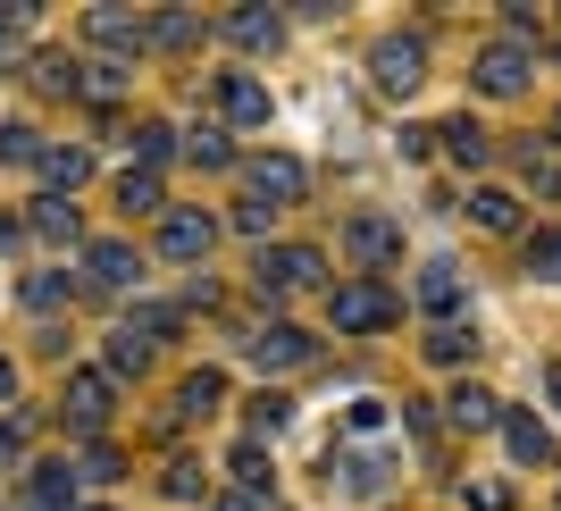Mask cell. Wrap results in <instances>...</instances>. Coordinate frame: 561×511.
<instances>
[{
	"instance_id": "cell-1",
	"label": "cell",
	"mask_w": 561,
	"mask_h": 511,
	"mask_svg": "<svg viewBox=\"0 0 561 511\" xmlns=\"http://www.w3.org/2000/svg\"><path fill=\"white\" fill-rule=\"evenodd\" d=\"M319 277H328V260L302 252V243H277V252L252 260V294L260 303H285V294H302V285H319Z\"/></svg>"
},
{
	"instance_id": "cell-2",
	"label": "cell",
	"mask_w": 561,
	"mask_h": 511,
	"mask_svg": "<svg viewBox=\"0 0 561 511\" xmlns=\"http://www.w3.org/2000/svg\"><path fill=\"white\" fill-rule=\"evenodd\" d=\"M369 76H377V93H420V84H427V43H420V34H386V43H377L369 50Z\"/></svg>"
},
{
	"instance_id": "cell-3",
	"label": "cell",
	"mask_w": 561,
	"mask_h": 511,
	"mask_svg": "<svg viewBox=\"0 0 561 511\" xmlns=\"http://www.w3.org/2000/svg\"><path fill=\"white\" fill-rule=\"evenodd\" d=\"M328 319L344 327V336H369V327L394 319V294H386L377 277H344V285L328 294Z\"/></svg>"
},
{
	"instance_id": "cell-4",
	"label": "cell",
	"mask_w": 561,
	"mask_h": 511,
	"mask_svg": "<svg viewBox=\"0 0 561 511\" xmlns=\"http://www.w3.org/2000/svg\"><path fill=\"white\" fill-rule=\"evenodd\" d=\"M519 84H528V43H512V34H503V43H486V50H478V93L512 101Z\"/></svg>"
},
{
	"instance_id": "cell-5",
	"label": "cell",
	"mask_w": 561,
	"mask_h": 511,
	"mask_svg": "<svg viewBox=\"0 0 561 511\" xmlns=\"http://www.w3.org/2000/svg\"><path fill=\"white\" fill-rule=\"evenodd\" d=\"M243 177H252V202H260V209H285V202H302V185H310V177H302V160H285V151L252 160Z\"/></svg>"
},
{
	"instance_id": "cell-6",
	"label": "cell",
	"mask_w": 561,
	"mask_h": 511,
	"mask_svg": "<svg viewBox=\"0 0 561 511\" xmlns=\"http://www.w3.org/2000/svg\"><path fill=\"white\" fill-rule=\"evenodd\" d=\"M210 243H218V227L202 218V209H168L160 218V252L168 260H210Z\"/></svg>"
},
{
	"instance_id": "cell-7",
	"label": "cell",
	"mask_w": 561,
	"mask_h": 511,
	"mask_svg": "<svg viewBox=\"0 0 561 511\" xmlns=\"http://www.w3.org/2000/svg\"><path fill=\"white\" fill-rule=\"evenodd\" d=\"M68 419L84 428V436H93V428H110V377H101V370H76V377H68Z\"/></svg>"
},
{
	"instance_id": "cell-8",
	"label": "cell",
	"mask_w": 561,
	"mask_h": 511,
	"mask_svg": "<svg viewBox=\"0 0 561 511\" xmlns=\"http://www.w3.org/2000/svg\"><path fill=\"white\" fill-rule=\"evenodd\" d=\"M218 110H227L234 126H268V84H260V76H218Z\"/></svg>"
},
{
	"instance_id": "cell-9",
	"label": "cell",
	"mask_w": 561,
	"mask_h": 511,
	"mask_svg": "<svg viewBox=\"0 0 561 511\" xmlns=\"http://www.w3.org/2000/svg\"><path fill=\"white\" fill-rule=\"evenodd\" d=\"M344 243H352V260H394V252H402L394 218H377V209H360V218H344Z\"/></svg>"
},
{
	"instance_id": "cell-10",
	"label": "cell",
	"mask_w": 561,
	"mask_h": 511,
	"mask_svg": "<svg viewBox=\"0 0 561 511\" xmlns=\"http://www.w3.org/2000/svg\"><path fill=\"white\" fill-rule=\"evenodd\" d=\"M252 361H260V370H294V361H310V336H302V327H260V336H252Z\"/></svg>"
},
{
	"instance_id": "cell-11",
	"label": "cell",
	"mask_w": 561,
	"mask_h": 511,
	"mask_svg": "<svg viewBox=\"0 0 561 511\" xmlns=\"http://www.w3.org/2000/svg\"><path fill=\"white\" fill-rule=\"evenodd\" d=\"M84 277H93V285H135L142 277L135 243H84Z\"/></svg>"
},
{
	"instance_id": "cell-12",
	"label": "cell",
	"mask_w": 561,
	"mask_h": 511,
	"mask_svg": "<svg viewBox=\"0 0 561 511\" xmlns=\"http://www.w3.org/2000/svg\"><path fill=\"white\" fill-rule=\"evenodd\" d=\"M461 269H453V260H427L420 269V310H436V319H453V310H461Z\"/></svg>"
},
{
	"instance_id": "cell-13",
	"label": "cell",
	"mask_w": 561,
	"mask_h": 511,
	"mask_svg": "<svg viewBox=\"0 0 561 511\" xmlns=\"http://www.w3.org/2000/svg\"><path fill=\"white\" fill-rule=\"evenodd\" d=\"M277 34H285L277 9H234V18H227V43L234 50H277Z\"/></svg>"
},
{
	"instance_id": "cell-14",
	"label": "cell",
	"mask_w": 561,
	"mask_h": 511,
	"mask_svg": "<svg viewBox=\"0 0 561 511\" xmlns=\"http://www.w3.org/2000/svg\"><path fill=\"white\" fill-rule=\"evenodd\" d=\"M93 43L101 50H142V43H151V25L126 18V9H93Z\"/></svg>"
},
{
	"instance_id": "cell-15",
	"label": "cell",
	"mask_w": 561,
	"mask_h": 511,
	"mask_svg": "<svg viewBox=\"0 0 561 511\" xmlns=\"http://www.w3.org/2000/svg\"><path fill=\"white\" fill-rule=\"evenodd\" d=\"M68 495H76V469H68V462H43V469H34L25 511H68Z\"/></svg>"
},
{
	"instance_id": "cell-16",
	"label": "cell",
	"mask_w": 561,
	"mask_h": 511,
	"mask_svg": "<svg viewBox=\"0 0 561 511\" xmlns=\"http://www.w3.org/2000/svg\"><path fill=\"white\" fill-rule=\"evenodd\" d=\"M445 411H453V428H494V419H503V402H494L486 386H453Z\"/></svg>"
},
{
	"instance_id": "cell-17",
	"label": "cell",
	"mask_w": 561,
	"mask_h": 511,
	"mask_svg": "<svg viewBox=\"0 0 561 511\" xmlns=\"http://www.w3.org/2000/svg\"><path fill=\"white\" fill-rule=\"evenodd\" d=\"M34 168H43V177H50V185H59V193H76V185H84V177H93V160H84V151H68V143H50V151H43V160H34Z\"/></svg>"
},
{
	"instance_id": "cell-18",
	"label": "cell",
	"mask_w": 561,
	"mask_h": 511,
	"mask_svg": "<svg viewBox=\"0 0 561 511\" xmlns=\"http://www.w3.org/2000/svg\"><path fill=\"white\" fill-rule=\"evenodd\" d=\"M445 151H453V160H461V168H486V126H478V117H453V126H445Z\"/></svg>"
},
{
	"instance_id": "cell-19",
	"label": "cell",
	"mask_w": 561,
	"mask_h": 511,
	"mask_svg": "<svg viewBox=\"0 0 561 511\" xmlns=\"http://www.w3.org/2000/svg\"><path fill=\"white\" fill-rule=\"evenodd\" d=\"M503 436H512V462H528V469L553 462V436H545L537 419H503Z\"/></svg>"
},
{
	"instance_id": "cell-20",
	"label": "cell",
	"mask_w": 561,
	"mask_h": 511,
	"mask_svg": "<svg viewBox=\"0 0 561 511\" xmlns=\"http://www.w3.org/2000/svg\"><path fill=\"white\" fill-rule=\"evenodd\" d=\"M117 209H168L160 202V168H126V177H117Z\"/></svg>"
},
{
	"instance_id": "cell-21",
	"label": "cell",
	"mask_w": 561,
	"mask_h": 511,
	"mask_svg": "<svg viewBox=\"0 0 561 511\" xmlns=\"http://www.w3.org/2000/svg\"><path fill=\"white\" fill-rule=\"evenodd\" d=\"M469 218H478V227H486V235H503V227H512V218H519V202H512V193H469Z\"/></svg>"
},
{
	"instance_id": "cell-22",
	"label": "cell",
	"mask_w": 561,
	"mask_h": 511,
	"mask_svg": "<svg viewBox=\"0 0 561 511\" xmlns=\"http://www.w3.org/2000/svg\"><path fill=\"white\" fill-rule=\"evenodd\" d=\"M34 235H50V243L68 235V243H76V209H68V193H43V202H34Z\"/></svg>"
},
{
	"instance_id": "cell-23",
	"label": "cell",
	"mask_w": 561,
	"mask_h": 511,
	"mask_svg": "<svg viewBox=\"0 0 561 511\" xmlns=\"http://www.w3.org/2000/svg\"><path fill=\"white\" fill-rule=\"evenodd\" d=\"M528 277H553V285H561V227H537V235H528Z\"/></svg>"
},
{
	"instance_id": "cell-24",
	"label": "cell",
	"mask_w": 561,
	"mask_h": 511,
	"mask_svg": "<svg viewBox=\"0 0 561 511\" xmlns=\"http://www.w3.org/2000/svg\"><path fill=\"white\" fill-rule=\"evenodd\" d=\"M135 151H142V168L176 151V135H168V117H142V126H135Z\"/></svg>"
},
{
	"instance_id": "cell-25",
	"label": "cell",
	"mask_w": 561,
	"mask_h": 511,
	"mask_svg": "<svg viewBox=\"0 0 561 511\" xmlns=\"http://www.w3.org/2000/svg\"><path fill=\"white\" fill-rule=\"evenodd\" d=\"M469 344H478V336H469V327H436V336H427V361H469Z\"/></svg>"
},
{
	"instance_id": "cell-26",
	"label": "cell",
	"mask_w": 561,
	"mask_h": 511,
	"mask_svg": "<svg viewBox=\"0 0 561 511\" xmlns=\"http://www.w3.org/2000/svg\"><path fill=\"white\" fill-rule=\"evenodd\" d=\"M0 160H43V143H34V126H25V117H9V126H0Z\"/></svg>"
},
{
	"instance_id": "cell-27",
	"label": "cell",
	"mask_w": 561,
	"mask_h": 511,
	"mask_svg": "<svg viewBox=\"0 0 561 511\" xmlns=\"http://www.w3.org/2000/svg\"><path fill=\"white\" fill-rule=\"evenodd\" d=\"M285 419H294V402H285V395H252V436H277Z\"/></svg>"
},
{
	"instance_id": "cell-28",
	"label": "cell",
	"mask_w": 561,
	"mask_h": 511,
	"mask_svg": "<svg viewBox=\"0 0 561 511\" xmlns=\"http://www.w3.org/2000/svg\"><path fill=\"white\" fill-rule=\"evenodd\" d=\"M34 84H43V93H76V84H84V68H76V59H43V68H34Z\"/></svg>"
},
{
	"instance_id": "cell-29",
	"label": "cell",
	"mask_w": 561,
	"mask_h": 511,
	"mask_svg": "<svg viewBox=\"0 0 561 511\" xmlns=\"http://www.w3.org/2000/svg\"><path fill=\"white\" fill-rule=\"evenodd\" d=\"M218 395H227V377H218V370H202V377H185V395H176V402H185V411H210Z\"/></svg>"
},
{
	"instance_id": "cell-30",
	"label": "cell",
	"mask_w": 561,
	"mask_h": 511,
	"mask_svg": "<svg viewBox=\"0 0 561 511\" xmlns=\"http://www.w3.org/2000/svg\"><path fill=\"white\" fill-rule=\"evenodd\" d=\"M193 34H202V25H193V18H185V9H168V18H160V25H151V43H168V50H185V43H193Z\"/></svg>"
},
{
	"instance_id": "cell-31",
	"label": "cell",
	"mask_w": 561,
	"mask_h": 511,
	"mask_svg": "<svg viewBox=\"0 0 561 511\" xmlns=\"http://www.w3.org/2000/svg\"><path fill=\"white\" fill-rule=\"evenodd\" d=\"M168 327H176V310H168V303H142L135 319H126V336H168Z\"/></svg>"
},
{
	"instance_id": "cell-32",
	"label": "cell",
	"mask_w": 561,
	"mask_h": 511,
	"mask_svg": "<svg viewBox=\"0 0 561 511\" xmlns=\"http://www.w3.org/2000/svg\"><path fill=\"white\" fill-rule=\"evenodd\" d=\"M110 370H117V377L142 370V336H126V327H117V336H110Z\"/></svg>"
},
{
	"instance_id": "cell-33",
	"label": "cell",
	"mask_w": 561,
	"mask_h": 511,
	"mask_svg": "<svg viewBox=\"0 0 561 511\" xmlns=\"http://www.w3.org/2000/svg\"><path fill=\"white\" fill-rule=\"evenodd\" d=\"M84 93H126V68H117V59H101V68H84Z\"/></svg>"
},
{
	"instance_id": "cell-34",
	"label": "cell",
	"mask_w": 561,
	"mask_h": 511,
	"mask_svg": "<svg viewBox=\"0 0 561 511\" xmlns=\"http://www.w3.org/2000/svg\"><path fill=\"white\" fill-rule=\"evenodd\" d=\"M193 160H202V168H227V135H218V126H202V135H193Z\"/></svg>"
},
{
	"instance_id": "cell-35",
	"label": "cell",
	"mask_w": 561,
	"mask_h": 511,
	"mask_svg": "<svg viewBox=\"0 0 561 511\" xmlns=\"http://www.w3.org/2000/svg\"><path fill=\"white\" fill-rule=\"evenodd\" d=\"M25 462V419H0V469Z\"/></svg>"
},
{
	"instance_id": "cell-36",
	"label": "cell",
	"mask_w": 561,
	"mask_h": 511,
	"mask_svg": "<svg viewBox=\"0 0 561 511\" xmlns=\"http://www.w3.org/2000/svg\"><path fill=\"white\" fill-rule=\"evenodd\" d=\"M76 478H117V453H110V444H93V453H84V469H76Z\"/></svg>"
},
{
	"instance_id": "cell-37",
	"label": "cell",
	"mask_w": 561,
	"mask_h": 511,
	"mask_svg": "<svg viewBox=\"0 0 561 511\" xmlns=\"http://www.w3.org/2000/svg\"><path fill=\"white\" fill-rule=\"evenodd\" d=\"M469 511H512V495L503 487H469Z\"/></svg>"
},
{
	"instance_id": "cell-38",
	"label": "cell",
	"mask_w": 561,
	"mask_h": 511,
	"mask_svg": "<svg viewBox=\"0 0 561 511\" xmlns=\"http://www.w3.org/2000/svg\"><path fill=\"white\" fill-rule=\"evenodd\" d=\"M18 34H25V9H0V50L18 43Z\"/></svg>"
},
{
	"instance_id": "cell-39",
	"label": "cell",
	"mask_w": 561,
	"mask_h": 511,
	"mask_svg": "<svg viewBox=\"0 0 561 511\" xmlns=\"http://www.w3.org/2000/svg\"><path fill=\"white\" fill-rule=\"evenodd\" d=\"M218 511H260V495H218Z\"/></svg>"
},
{
	"instance_id": "cell-40",
	"label": "cell",
	"mask_w": 561,
	"mask_h": 511,
	"mask_svg": "<svg viewBox=\"0 0 561 511\" xmlns=\"http://www.w3.org/2000/svg\"><path fill=\"white\" fill-rule=\"evenodd\" d=\"M9 395H18V370H9V361H0V402H9Z\"/></svg>"
},
{
	"instance_id": "cell-41",
	"label": "cell",
	"mask_w": 561,
	"mask_h": 511,
	"mask_svg": "<svg viewBox=\"0 0 561 511\" xmlns=\"http://www.w3.org/2000/svg\"><path fill=\"white\" fill-rule=\"evenodd\" d=\"M545 386H553V402H561V370H545Z\"/></svg>"
}]
</instances>
